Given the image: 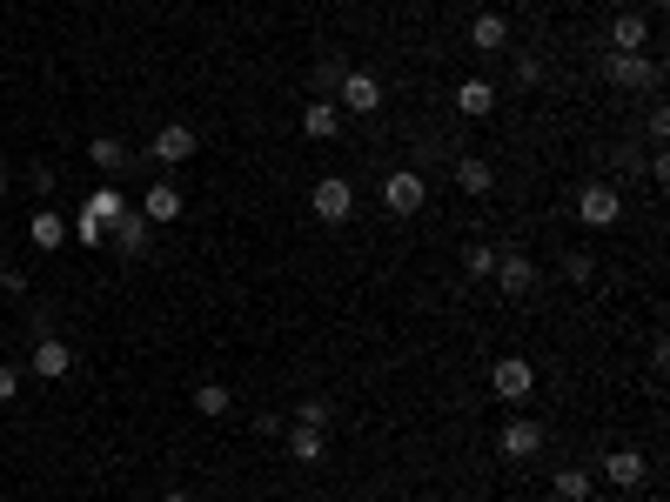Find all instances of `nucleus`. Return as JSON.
I'll list each match as a JSON object with an SVG mask.
<instances>
[{"label": "nucleus", "instance_id": "f257e3e1", "mask_svg": "<svg viewBox=\"0 0 670 502\" xmlns=\"http://www.w3.org/2000/svg\"><path fill=\"white\" fill-rule=\"evenodd\" d=\"M309 208H315L322 221H349V208H356V188H349L342 175H322V181L309 188Z\"/></svg>", "mask_w": 670, "mask_h": 502}, {"label": "nucleus", "instance_id": "f03ea898", "mask_svg": "<svg viewBox=\"0 0 670 502\" xmlns=\"http://www.w3.org/2000/svg\"><path fill=\"white\" fill-rule=\"evenodd\" d=\"M423 201H429V188H423V175H409V168L382 181V208H389V215H416Z\"/></svg>", "mask_w": 670, "mask_h": 502}, {"label": "nucleus", "instance_id": "7ed1b4c3", "mask_svg": "<svg viewBox=\"0 0 670 502\" xmlns=\"http://www.w3.org/2000/svg\"><path fill=\"white\" fill-rule=\"evenodd\" d=\"M335 101H342L349 114H376L382 108V81L376 74H342V81H335Z\"/></svg>", "mask_w": 670, "mask_h": 502}, {"label": "nucleus", "instance_id": "20e7f679", "mask_svg": "<svg viewBox=\"0 0 670 502\" xmlns=\"http://www.w3.org/2000/svg\"><path fill=\"white\" fill-rule=\"evenodd\" d=\"M577 215L590 221V228H610V221L624 215V201H617V188H610V181H590V188L577 195Z\"/></svg>", "mask_w": 670, "mask_h": 502}, {"label": "nucleus", "instance_id": "39448f33", "mask_svg": "<svg viewBox=\"0 0 670 502\" xmlns=\"http://www.w3.org/2000/svg\"><path fill=\"white\" fill-rule=\"evenodd\" d=\"M490 382H496V395H503V402H523V395L536 389V369H530V362H523V355H503Z\"/></svg>", "mask_w": 670, "mask_h": 502}, {"label": "nucleus", "instance_id": "423d86ee", "mask_svg": "<svg viewBox=\"0 0 670 502\" xmlns=\"http://www.w3.org/2000/svg\"><path fill=\"white\" fill-rule=\"evenodd\" d=\"M108 241L128 255V262H141V248H148V215H141V208H121V221L108 228Z\"/></svg>", "mask_w": 670, "mask_h": 502}, {"label": "nucleus", "instance_id": "0eeeda50", "mask_svg": "<svg viewBox=\"0 0 670 502\" xmlns=\"http://www.w3.org/2000/svg\"><path fill=\"white\" fill-rule=\"evenodd\" d=\"M195 128H188V121H168V128L155 134V161H168V168H175V161H195Z\"/></svg>", "mask_w": 670, "mask_h": 502}, {"label": "nucleus", "instance_id": "6e6552de", "mask_svg": "<svg viewBox=\"0 0 670 502\" xmlns=\"http://www.w3.org/2000/svg\"><path fill=\"white\" fill-rule=\"evenodd\" d=\"M603 74H610L617 88H657V67L637 61V54H610V61H603Z\"/></svg>", "mask_w": 670, "mask_h": 502}, {"label": "nucleus", "instance_id": "1a4fd4ad", "mask_svg": "<svg viewBox=\"0 0 670 502\" xmlns=\"http://www.w3.org/2000/svg\"><path fill=\"white\" fill-rule=\"evenodd\" d=\"M536 449H543V429H536L530 415H523V422H510V429H503V456H510V462H530Z\"/></svg>", "mask_w": 670, "mask_h": 502}, {"label": "nucleus", "instance_id": "9d476101", "mask_svg": "<svg viewBox=\"0 0 670 502\" xmlns=\"http://www.w3.org/2000/svg\"><path fill=\"white\" fill-rule=\"evenodd\" d=\"M67 369H74V355H67V342L41 335V342H34V375H47V382H61Z\"/></svg>", "mask_w": 670, "mask_h": 502}, {"label": "nucleus", "instance_id": "9b49d317", "mask_svg": "<svg viewBox=\"0 0 670 502\" xmlns=\"http://www.w3.org/2000/svg\"><path fill=\"white\" fill-rule=\"evenodd\" d=\"M496 282H503V295H523L536 282V262L530 255H496Z\"/></svg>", "mask_w": 670, "mask_h": 502}, {"label": "nucleus", "instance_id": "f8f14e48", "mask_svg": "<svg viewBox=\"0 0 670 502\" xmlns=\"http://www.w3.org/2000/svg\"><path fill=\"white\" fill-rule=\"evenodd\" d=\"M121 208H128V195H121L114 181H101V188L88 195V208H81V215H94L101 228H114V221H121Z\"/></svg>", "mask_w": 670, "mask_h": 502}, {"label": "nucleus", "instance_id": "ddd939ff", "mask_svg": "<svg viewBox=\"0 0 670 502\" xmlns=\"http://www.w3.org/2000/svg\"><path fill=\"white\" fill-rule=\"evenodd\" d=\"M503 41H510V21H503V14H476V21H469V47L496 54Z\"/></svg>", "mask_w": 670, "mask_h": 502}, {"label": "nucleus", "instance_id": "4468645a", "mask_svg": "<svg viewBox=\"0 0 670 502\" xmlns=\"http://www.w3.org/2000/svg\"><path fill=\"white\" fill-rule=\"evenodd\" d=\"M141 215H148V221H175L181 215V188H175V181H155L148 201H141Z\"/></svg>", "mask_w": 670, "mask_h": 502}, {"label": "nucleus", "instance_id": "2eb2a0df", "mask_svg": "<svg viewBox=\"0 0 670 502\" xmlns=\"http://www.w3.org/2000/svg\"><path fill=\"white\" fill-rule=\"evenodd\" d=\"M603 476L617 482V489H630V482H644V456H637V449H617V456H603Z\"/></svg>", "mask_w": 670, "mask_h": 502}, {"label": "nucleus", "instance_id": "dca6fc26", "mask_svg": "<svg viewBox=\"0 0 670 502\" xmlns=\"http://www.w3.org/2000/svg\"><path fill=\"white\" fill-rule=\"evenodd\" d=\"M27 241H34V248H61V241H67V221L47 215V208H34V221H27Z\"/></svg>", "mask_w": 670, "mask_h": 502}, {"label": "nucleus", "instance_id": "f3484780", "mask_svg": "<svg viewBox=\"0 0 670 502\" xmlns=\"http://www.w3.org/2000/svg\"><path fill=\"white\" fill-rule=\"evenodd\" d=\"M302 128H309V141H329V134L342 128V114H335V101H309V114H302Z\"/></svg>", "mask_w": 670, "mask_h": 502}, {"label": "nucleus", "instance_id": "a211bd4d", "mask_svg": "<svg viewBox=\"0 0 670 502\" xmlns=\"http://www.w3.org/2000/svg\"><path fill=\"white\" fill-rule=\"evenodd\" d=\"M490 161H476V154H469V161H456V188H463V195H490Z\"/></svg>", "mask_w": 670, "mask_h": 502}, {"label": "nucleus", "instance_id": "6ab92c4d", "mask_svg": "<svg viewBox=\"0 0 670 502\" xmlns=\"http://www.w3.org/2000/svg\"><path fill=\"white\" fill-rule=\"evenodd\" d=\"M610 41H617V54H637V47L650 41V27L637 21V14H617V27H610Z\"/></svg>", "mask_w": 670, "mask_h": 502}, {"label": "nucleus", "instance_id": "aec40b11", "mask_svg": "<svg viewBox=\"0 0 670 502\" xmlns=\"http://www.w3.org/2000/svg\"><path fill=\"white\" fill-rule=\"evenodd\" d=\"M456 108H463V114H490L496 108V88H490V81H463V88H456Z\"/></svg>", "mask_w": 670, "mask_h": 502}, {"label": "nucleus", "instance_id": "412c9836", "mask_svg": "<svg viewBox=\"0 0 670 502\" xmlns=\"http://www.w3.org/2000/svg\"><path fill=\"white\" fill-rule=\"evenodd\" d=\"M289 449H295V462H322V429L295 422V429H289Z\"/></svg>", "mask_w": 670, "mask_h": 502}, {"label": "nucleus", "instance_id": "4be33fe9", "mask_svg": "<svg viewBox=\"0 0 670 502\" xmlns=\"http://www.w3.org/2000/svg\"><path fill=\"white\" fill-rule=\"evenodd\" d=\"M557 502H590V476H583V469H563L557 476Z\"/></svg>", "mask_w": 670, "mask_h": 502}, {"label": "nucleus", "instance_id": "5701e85b", "mask_svg": "<svg viewBox=\"0 0 670 502\" xmlns=\"http://www.w3.org/2000/svg\"><path fill=\"white\" fill-rule=\"evenodd\" d=\"M195 409L201 415H228V389H222V382H201V389H195Z\"/></svg>", "mask_w": 670, "mask_h": 502}, {"label": "nucleus", "instance_id": "b1692460", "mask_svg": "<svg viewBox=\"0 0 670 502\" xmlns=\"http://www.w3.org/2000/svg\"><path fill=\"white\" fill-rule=\"evenodd\" d=\"M94 168H108V175H114V168H121V161H128V148H121V141H94Z\"/></svg>", "mask_w": 670, "mask_h": 502}, {"label": "nucleus", "instance_id": "393cba45", "mask_svg": "<svg viewBox=\"0 0 670 502\" xmlns=\"http://www.w3.org/2000/svg\"><path fill=\"white\" fill-rule=\"evenodd\" d=\"M74 235L88 241V248H101V241H108V228H101V221H94V215H74Z\"/></svg>", "mask_w": 670, "mask_h": 502}, {"label": "nucleus", "instance_id": "a878e982", "mask_svg": "<svg viewBox=\"0 0 670 502\" xmlns=\"http://www.w3.org/2000/svg\"><path fill=\"white\" fill-rule=\"evenodd\" d=\"M469 275H496V248H469Z\"/></svg>", "mask_w": 670, "mask_h": 502}, {"label": "nucleus", "instance_id": "bb28decb", "mask_svg": "<svg viewBox=\"0 0 670 502\" xmlns=\"http://www.w3.org/2000/svg\"><path fill=\"white\" fill-rule=\"evenodd\" d=\"M516 81H523V88H536V81H543V61H536V54H523V61H516Z\"/></svg>", "mask_w": 670, "mask_h": 502}, {"label": "nucleus", "instance_id": "cd10ccee", "mask_svg": "<svg viewBox=\"0 0 670 502\" xmlns=\"http://www.w3.org/2000/svg\"><path fill=\"white\" fill-rule=\"evenodd\" d=\"M14 395H21V369H7V362H0V402H14Z\"/></svg>", "mask_w": 670, "mask_h": 502}, {"label": "nucleus", "instance_id": "c85d7f7f", "mask_svg": "<svg viewBox=\"0 0 670 502\" xmlns=\"http://www.w3.org/2000/svg\"><path fill=\"white\" fill-rule=\"evenodd\" d=\"M342 74H349V67H342V61H322V67H315V88H335Z\"/></svg>", "mask_w": 670, "mask_h": 502}, {"label": "nucleus", "instance_id": "c756f323", "mask_svg": "<svg viewBox=\"0 0 670 502\" xmlns=\"http://www.w3.org/2000/svg\"><path fill=\"white\" fill-rule=\"evenodd\" d=\"M295 415H302L309 429H322V422H329V402H302V409H295Z\"/></svg>", "mask_w": 670, "mask_h": 502}, {"label": "nucleus", "instance_id": "7c9ffc66", "mask_svg": "<svg viewBox=\"0 0 670 502\" xmlns=\"http://www.w3.org/2000/svg\"><path fill=\"white\" fill-rule=\"evenodd\" d=\"M168 502H188V489H168Z\"/></svg>", "mask_w": 670, "mask_h": 502}, {"label": "nucleus", "instance_id": "2f4dec72", "mask_svg": "<svg viewBox=\"0 0 670 502\" xmlns=\"http://www.w3.org/2000/svg\"><path fill=\"white\" fill-rule=\"evenodd\" d=\"M0 195H7V168H0Z\"/></svg>", "mask_w": 670, "mask_h": 502}]
</instances>
